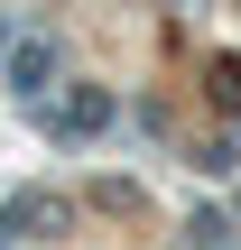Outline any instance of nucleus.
Instances as JSON below:
<instances>
[{
    "instance_id": "3",
    "label": "nucleus",
    "mask_w": 241,
    "mask_h": 250,
    "mask_svg": "<svg viewBox=\"0 0 241 250\" xmlns=\"http://www.w3.org/2000/svg\"><path fill=\"white\" fill-rule=\"evenodd\" d=\"M186 232H195V250H223V241H232V223H223V213H195Z\"/></svg>"
},
{
    "instance_id": "2",
    "label": "nucleus",
    "mask_w": 241,
    "mask_h": 250,
    "mask_svg": "<svg viewBox=\"0 0 241 250\" xmlns=\"http://www.w3.org/2000/svg\"><path fill=\"white\" fill-rule=\"evenodd\" d=\"M9 83H19V93H46V83H56V46L19 37V56H9Z\"/></svg>"
},
{
    "instance_id": "1",
    "label": "nucleus",
    "mask_w": 241,
    "mask_h": 250,
    "mask_svg": "<svg viewBox=\"0 0 241 250\" xmlns=\"http://www.w3.org/2000/svg\"><path fill=\"white\" fill-rule=\"evenodd\" d=\"M111 111H121V102H111L102 83H84V93H65V111H56L46 130H56V139H93V130H111Z\"/></svg>"
},
{
    "instance_id": "4",
    "label": "nucleus",
    "mask_w": 241,
    "mask_h": 250,
    "mask_svg": "<svg viewBox=\"0 0 241 250\" xmlns=\"http://www.w3.org/2000/svg\"><path fill=\"white\" fill-rule=\"evenodd\" d=\"M214 102H223V111H241V65H214Z\"/></svg>"
}]
</instances>
